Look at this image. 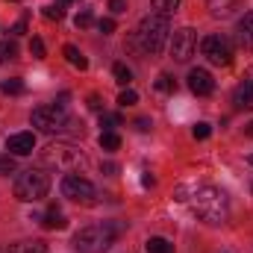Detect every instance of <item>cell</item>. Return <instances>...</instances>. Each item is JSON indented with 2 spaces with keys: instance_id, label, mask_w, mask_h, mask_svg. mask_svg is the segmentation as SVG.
I'll list each match as a JSON object with an SVG mask.
<instances>
[{
  "instance_id": "e575fe53",
  "label": "cell",
  "mask_w": 253,
  "mask_h": 253,
  "mask_svg": "<svg viewBox=\"0 0 253 253\" xmlns=\"http://www.w3.org/2000/svg\"><path fill=\"white\" fill-rule=\"evenodd\" d=\"M150 118H135V129H141V132H147V129H150Z\"/></svg>"
},
{
  "instance_id": "9a60e30c",
  "label": "cell",
  "mask_w": 253,
  "mask_h": 253,
  "mask_svg": "<svg viewBox=\"0 0 253 253\" xmlns=\"http://www.w3.org/2000/svg\"><path fill=\"white\" fill-rule=\"evenodd\" d=\"M39 221H42V227H44V230H62L65 224H68V221H65V215L59 212V206H56V203H53V206H50V209H47V212L39 218Z\"/></svg>"
},
{
  "instance_id": "7c38bea8",
  "label": "cell",
  "mask_w": 253,
  "mask_h": 253,
  "mask_svg": "<svg viewBox=\"0 0 253 253\" xmlns=\"http://www.w3.org/2000/svg\"><path fill=\"white\" fill-rule=\"evenodd\" d=\"M236 39L245 50H253V12H245V18L236 27Z\"/></svg>"
},
{
  "instance_id": "d6986e66",
  "label": "cell",
  "mask_w": 253,
  "mask_h": 253,
  "mask_svg": "<svg viewBox=\"0 0 253 253\" xmlns=\"http://www.w3.org/2000/svg\"><path fill=\"white\" fill-rule=\"evenodd\" d=\"M144 248H147V253H174V245L168 239H162V236H150Z\"/></svg>"
},
{
  "instance_id": "7402d4cb",
  "label": "cell",
  "mask_w": 253,
  "mask_h": 253,
  "mask_svg": "<svg viewBox=\"0 0 253 253\" xmlns=\"http://www.w3.org/2000/svg\"><path fill=\"white\" fill-rule=\"evenodd\" d=\"M0 91H3V94H24V83H21L18 77H12V80H6V83L0 85Z\"/></svg>"
},
{
  "instance_id": "74e56055",
  "label": "cell",
  "mask_w": 253,
  "mask_h": 253,
  "mask_svg": "<svg viewBox=\"0 0 253 253\" xmlns=\"http://www.w3.org/2000/svg\"><path fill=\"white\" fill-rule=\"evenodd\" d=\"M0 253H9V248H0Z\"/></svg>"
},
{
  "instance_id": "1f68e13d",
  "label": "cell",
  "mask_w": 253,
  "mask_h": 253,
  "mask_svg": "<svg viewBox=\"0 0 253 253\" xmlns=\"http://www.w3.org/2000/svg\"><path fill=\"white\" fill-rule=\"evenodd\" d=\"M209 132H212V126L209 124H203V121L194 124V138H209Z\"/></svg>"
},
{
  "instance_id": "d590c367",
  "label": "cell",
  "mask_w": 253,
  "mask_h": 253,
  "mask_svg": "<svg viewBox=\"0 0 253 253\" xmlns=\"http://www.w3.org/2000/svg\"><path fill=\"white\" fill-rule=\"evenodd\" d=\"M88 109L100 112V97H97V94H91V97H88Z\"/></svg>"
},
{
  "instance_id": "f35d334b",
  "label": "cell",
  "mask_w": 253,
  "mask_h": 253,
  "mask_svg": "<svg viewBox=\"0 0 253 253\" xmlns=\"http://www.w3.org/2000/svg\"><path fill=\"white\" fill-rule=\"evenodd\" d=\"M251 162H253V156H251Z\"/></svg>"
},
{
  "instance_id": "f1b7e54d",
  "label": "cell",
  "mask_w": 253,
  "mask_h": 253,
  "mask_svg": "<svg viewBox=\"0 0 253 253\" xmlns=\"http://www.w3.org/2000/svg\"><path fill=\"white\" fill-rule=\"evenodd\" d=\"M0 174H15V156H0Z\"/></svg>"
},
{
  "instance_id": "277c9868",
  "label": "cell",
  "mask_w": 253,
  "mask_h": 253,
  "mask_svg": "<svg viewBox=\"0 0 253 253\" xmlns=\"http://www.w3.org/2000/svg\"><path fill=\"white\" fill-rule=\"evenodd\" d=\"M168 33H171V24H168V15H159V12H153V15H144L141 18V24H138V44H141V50L144 53H162L165 50V42H168Z\"/></svg>"
},
{
  "instance_id": "ba28073f",
  "label": "cell",
  "mask_w": 253,
  "mask_h": 253,
  "mask_svg": "<svg viewBox=\"0 0 253 253\" xmlns=\"http://www.w3.org/2000/svg\"><path fill=\"white\" fill-rule=\"evenodd\" d=\"M200 50H203V56L212 65H230L233 62V44H230V39L221 36V33L206 36L203 44H200Z\"/></svg>"
},
{
  "instance_id": "8fae6325",
  "label": "cell",
  "mask_w": 253,
  "mask_h": 253,
  "mask_svg": "<svg viewBox=\"0 0 253 253\" xmlns=\"http://www.w3.org/2000/svg\"><path fill=\"white\" fill-rule=\"evenodd\" d=\"M189 88L197 94V97H206V94H212L215 80H212L209 71H203V68H191L189 71Z\"/></svg>"
},
{
  "instance_id": "ffe728a7",
  "label": "cell",
  "mask_w": 253,
  "mask_h": 253,
  "mask_svg": "<svg viewBox=\"0 0 253 253\" xmlns=\"http://www.w3.org/2000/svg\"><path fill=\"white\" fill-rule=\"evenodd\" d=\"M97 141H100V147H103V150H118V147H121V135H118V132H112V129L100 132V138H97Z\"/></svg>"
},
{
  "instance_id": "3957f363",
  "label": "cell",
  "mask_w": 253,
  "mask_h": 253,
  "mask_svg": "<svg viewBox=\"0 0 253 253\" xmlns=\"http://www.w3.org/2000/svg\"><path fill=\"white\" fill-rule=\"evenodd\" d=\"M194 212L206 224H224L230 218L227 194L221 189H215V186H200V189L194 191Z\"/></svg>"
},
{
  "instance_id": "d6a6232c",
  "label": "cell",
  "mask_w": 253,
  "mask_h": 253,
  "mask_svg": "<svg viewBox=\"0 0 253 253\" xmlns=\"http://www.w3.org/2000/svg\"><path fill=\"white\" fill-rule=\"evenodd\" d=\"M109 9H112V15H121V12H126V0H109Z\"/></svg>"
},
{
  "instance_id": "5b68a950",
  "label": "cell",
  "mask_w": 253,
  "mask_h": 253,
  "mask_svg": "<svg viewBox=\"0 0 253 253\" xmlns=\"http://www.w3.org/2000/svg\"><path fill=\"white\" fill-rule=\"evenodd\" d=\"M15 197L18 200H24V203H36V200H42V197H47V191H50V177L44 174V171H24L18 180H15Z\"/></svg>"
},
{
  "instance_id": "cb8c5ba5",
  "label": "cell",
  "mask_w": 253,
  "mask_h": 253,
  "mask_svg": "<svg viewBox=\"0 0 253 253\" xmlns=\"http://www.w3.org/2000/svg\"><path fill=\"white\" fill-rule=\"evenodd\" d=\"M112 74H115V83H121V85H126L129 80H132V71L126 68L124 62H118L115 68H112Z\"/></svg>"
},
{
  "instance_id": "83f0119b",
  "label": "cell",
  "mask_w": 253,
  "mask_h": 253,
  "mask_svg": "<svg viewBox=\"0 0 253 253\" xmlns=\"http://www.w3.org/2000/svg\"><path fill=\"white\" fill-rule=\"evenodd\" d=\"M118 103H121V106H135V103H138V94L126 88V91H121V94H118Z\"/></svg>"
},
{
  "instance_id": "2e32d148",
  "label": "cell",
  "mask_w": 253,
  "mask_h": 253,
  "mask_svg": "<svg viewBox=\"0 0 253 253\" xmlns=\"http://www.w3.org/2000/svg\"><path fill=\"white\" fill-rule=\"evenodd\" d=\"M15 56H18V44H15V39L6 36V33L0 30V65L9 62V59H15Z\"/></svg>"
},
{
  "instance_id": "836d02e7",
  "label": "cell",
  "mask_w": 253,
  "mask_h": 253,
  "mask_svg": "<svg viewBox=\"0 0 253 253\" xmlns=\"http://www.w3.org/2000/svg\"><path fill=\"white\" fill-rule=\"evenodd\" d=\"M9 33H12V36H21V33H27V18H21V21H18V24H15Z\"/></svg>"
},
{
  "instance_id": "4316f807",
  "label": "cell",
  "mask_w": 253,
  "mask_h": 253,
  "mask_svg": "<svg viewBox=\"0 0 253 253\" xmlns=\"http://www.w3.org/2000/svg\"><path fill=\"white\" fill-rule=\"evenodd\" d=\"M91 21H94V18H91V9H83V12H80V15L74 18V24H77L80 30H85V27H91Z\"/></svg>"
},
{
  "instance_id": "e0dca14e",
  "label": "cell",
  "mask_w": 253,
  "mask_h": 253,
  "mask_svg": "<svg viewBox=\"0 0 253 253\" xmlns=\"http://www.w3.org/2000/svg\"><path fill=\"white\" fill-rule=\"evenodd\" d=\"M62 53H65V59L74 65V68H80V71H85V68H88V59L80 53V47H74V44H65Z\"/></svg>"
},
{
  "instance_id": "484cf974",
  "label": "cell",
  "mask_w": 253,
  "mask_h": 253,
  "mask_svg": "<svg viewBox=\"0 0 253 253\" xmlns=\"http://www.w3.org/2000/svg\"><path fill=\"white\" fill-rule=\"evenodd\" d=\"M44 18H50V21H62L65 18L62 3H56V6H44Z\"/></svg>"
},
{
  "instance_id": "44dd1931",
  "label": "cell",
  "mask_w": 253,
  "mask_h": 253,
  "mask_svg": "<svg viewBox=\"0 0 253 253\" xmlns=\"http://www.w3.org/2000/svg\"><path fill=\"white\" fill-rule=\"evenodd\" d=\"M156 88H159V91H165V94H171V91L177 88V83H174V77H171V74H159V77H156Z\"/></svg>"
},
{
  "instance_id": "5bb4252c",
  "label": "cell",
  "mask_w": 253,
  "mask_h": 253,
  "mask_svg": "<svg viewBox=\"0 0 253 253\" xmlns=\"http://www.w3.org/2000/svg\"><path fill=\"white\" fill-rule=\"evenodd\" d=\"M206 9H209L215 18H230V15L239 9V0H206Z\"/></svg>"
},
{
  "instance_id": "ac0fdd59",
  "label": "cell",
  "mask_w": 253,
  "mask_h": 253,
  "mask_svg": "<svg viewBox=\"0 0 253 253\" xmlns=\"http://www.w3.org/2000/svg\"><path fill=\"white\" fill-rule=\"evenodd\" d=\"M9 253H50V251H47L44 242H18V245L9 248Z\"/></svg>"
},
{
  "instance_id": "4dcf8cb0",
  "label": "cell",
  "mask_w": 253,
  "mask_h": 253,
  "mask_svg": "<svg viewBox=\"0 0 253 253\" xmlns=\"http://www.w3.org/2000/svg\"><path fill=\"white\" fill-rule=\"evenodd\" d=\"M97 30H100L103 36H109V33H115V21H112V18H100V21H97Z\"/></svg>"
},
{
  "instance_id": "f546056e",
  "label": "cell",
  "mask_w": 253,
  "mask_h": 253,
  "mask_svg": "<svg viewBox=\"0 0 253 253\" xmlns=\"http://www.w3.org/2000/svg\"><path fill=\"white\" fill-rule=\"evenodd\" d=\"M30 53H33L36 59H44V42H42V39H33V42H30Z\"/></svg>"
},
{
  "instance_id": "4fadbf2b",
  "label": "cell",
  "mask_w": 253,
  "mask_h": 253,
  "mask_svg": "<svg viewBox=\"0 0 253 253\" xmlns=\"http://www.w3.org/2000/svg\"><path fill=\"white\" fill-rule=\"evenodd\" d=\"M233 103H236L239 109H253V80L239 83V88L233 91Z\"/></svg>"
},
{
  "instance_id": "6da1fadb",
  "label": "cell",
  "mask_w": 253,
  "mask_h": 253,
  "mask_svg": "<svg viewBox=\"0 0 253 253\" xmlns=\"http://www.w3.org/2000/svg\"><path fill=\"white\" fill-rule=\"evenodd\" d=\"M39 156H42L44 165L59 168V171H68V174H80V171L88 165L85 153H83L77 144H71V141H50Z\"/></svg>"
},
{
  "instance_id": "30bf717a",
  "label": "cell",
  "mask_w": 253,
  "mask_h": 253,
  "mask_svg": "<svg viewBox=\"0 0 253 253\" xmlns=\"http://www.w3.org/2000/svg\"><path fill=\"white\" fill-rule=\"evenodd\" d=\"M6 150L12 156H30L36 150V135L33 132H15L6 138Z\"/></svg>"
},
{
  "instance_id": "7a4b0ae2",
  "label": "cell",
  "mask_w": 253,
  "mask_h": 253,
  "mask_svg": "<svg viewBox=\"0 0 253 253\" xmlns=\"http://www.w3.org/2000/svg\"><path fill=\"white\" fill-rule=\"evenodd\" d=\"M118 224H109V221H103V224H91V227H83L80 233H74V251L77 253H106L112 248V242H115V236H118Z\"/></svg>"
},
{
  "instance_id": "d4e9b609",
  "label": "cell",
  "mask_w": 253,
  "mask_h": 253,
  "mask_svg": "<svg viewBox=\"0 0 253 253\" xmlns=\"http://www.w3.org/2000/svg\"><path fill=\"white\" fill-rule=\"evenodd\" d=\"M124 121H121V115H112V112H103L100 115V126H106V129H112V126H121ZM103 129V132H106Z\"/></svg>"
},
{
  "instance_id": "8992f818",
  "label": "cell",
  "mask_w": 253,
  "mask_h": 253,
  "mask_svg": "<svg viewBox=\"0 0 253 253\" xmlns=\"http://www.w3.org/2000/svg\"><path fill=\"white\" fill-rule=\"evenodd\" d=\"M30 121H33V126H39L42 132H62L65 126H71V118H68V112L59 103H47V106L33 109Z\"/></svg>"
},
{
  "instance_id": "603a6c76",
  "label": "cell",
  "mask_w": 253,
  "mask_h": 253,
  "mask_svg": "<svg viewBox=\"0 0 253 253\" xmlns=\"http://www.w3.org/2000/svg\"><path fill=\"white\" fill-rule=\"evenodd\" d=\"M177 6H180V0H153V9L159 15H171V12H177Z\"/></svg>"
},
{
  "instance_id": "8d00e7d4",
  "label": "cell",
  "mask_w": 253,
  "mask_h": 253,
  "mask_svg": "<svg viewBox=\"0 0 253 253\" xmlns=\"http://www.w3.org/2000/svg\"><path fill=\"white\" fill-rule=\"evenodd\" d=\"M245 132H248V135H251V138H253V121H251V124H248V129H245Z\"/></svg>"
},
{
  "instance_id": "9c48e42d",
  "label": "cell",
  "mask_w": 253,
  "mask_h": 253,
  "mask_svg": "<svg viewBox=\"0 0 253 253\" xmlns=\"http://www.w3.org/2000/svg\"><path fill=\"white\" fill-rule=\"evenodd\" d=\"M194 50H197V33L191 27L177 30L174 33V42H171V56L177 62H189L191 56H194Z\"/></svg>"
},
{
  "instance_id": "52a82bcc",
  "label": "cell",
  "mask_w": 253,
  "mask_h": 253,
  "mask_svg": "<svg viewBox=\"0 0 253 253\" xmlns=\"http://www.w3.org/2000/svg\"><path fill=\"white\" fill-rule=\"evenodd\" d=\"M62 197L74 200V203H83V206H91V203L97 200V189H94V183H88L85 177L68 174V177H62Z\"/></svg>"
}]
</instances>
